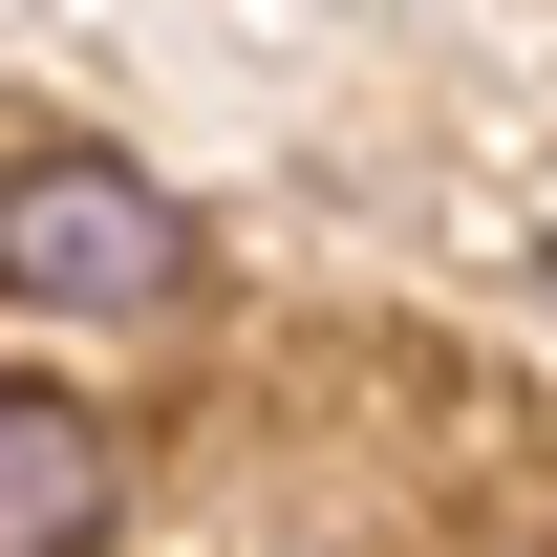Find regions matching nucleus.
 <instances>
[{
    "instance_id": "1",
    "label": "nucleus",
    "mask_w": 557,
    "mask_h": 557,
    "mask_svg": "<svg viewBox=\"0 0 557 557\" xmlns=\"http://www.w3.org/2000/svg\"><path fill=\"white\" fill-rule=\"evenodd\" d=\"M0 300L150 322V300H194V214L150 194L129 150H22V172H0Z\"/></svg>"
},
{
    "instance_id": "2",
    "label": "nucleus",
    "mask_w": 557,
    "mask_h": 557,
    "mask_svg": "<svg viewBox=\"0 0 557 557\" xmlns=\"http://www.w3.org/2000/svg\"><path fill=\"white\" fill-rule=\"evenodd\" d=\"M108 493H129L108 408H65V386H0V557H86V536H108Z\"/></svg>"
}]
</instances>
